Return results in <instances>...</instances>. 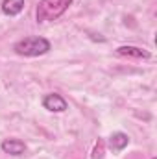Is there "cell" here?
<instances>
[{
    "label": "cell",
    "mask_w": 157,
    "mask_h": 159,
    "mask_svg": "<svg viewBox=\"0 0 157 159\" xmlns=\"http://www.w3.org/2000/svg\"><path fill=\"white\" fill-rule=\"evenodd\" d=\"M70 4H72V0H41L37 9H35L37 22L56 20L57 17H61L69 9Z\"/></svg>",
    "instance_id": "obj_1"
},
{
    "label": "cell",
    "mask_w": 157,
    "mask_h": 159,
    "mask_svg": "<svg viewBox=\"0 0 157 159\" xmlns=\"http://www.w3.org/2000/svg\"><path fill=\"white\" fill-rule=\"evenodd\" d=\"M13 50L19 56H26V57H35V56H43L50 50V41L44 37H26V39L15 43Z\"/></svg>",
    "instance_id": "obj_2"
},
{
    "label": "cell",
    "mask_w": 157,
    "mask_h": 159,
    "mask_svg": "<svg viewBox=\"0 0 157 159\" xmlns=\"http://www.w3.org/2000/svg\"><path fill=\"white\" fill-rule=\"evenodd\" d=\"M43 107L48 109V111H52V113H63V111L69 109V104H67V100L61 94L52 93V94H46L43 98Z\"/></svg>",
    "instance_id": "obj_3"
},
{
    "label": "cell",
    "mask_w": 157,
    "mask_h": 159,
    "mask_svg": "<svg viewBox=\"0 0 157 159\" xmlns=\"http://www.w3.org/2000/svg\"><path fill=\"white\" fill-rule=\"evenodd\" d=\"M0 148L4 154H9V156H22L26 152V144L20 139H6L2 141Z\"/></svg>",
    "instance_id": "obj_4"
},
{
    "label": "cell",
    "mask_w": 157,
    "mask_h": 159,
    "mask_svg": "<svg viewBox=\"0 0 157 159\" xmlns=\"http://www.w3.org/2000/svg\"><path fill=\"white\" fill-rule=\"evenodd\" d=\"M117 54L120 56H129V57H142V59H148L150 57V52L144 50V48H139V46H118Z\"/></svg>",
    "instance_id": "obj_5"
},
{
    "label": "cell",
    "mask_w": 157,
    "mask_h": 159,
    "mask_svg": "<svg viewBox=\"0 0 157 159\" xmlns=\"http://www.w3.org/2000/svg\"><path fill=\"white\" fill-rule=\"evenodd\" d=\"M24 9V0H4L2 2V11L9 17L19 15Z\"/></svg>",
    "instance_id": "obj_6"
},
{
    "label": "cell",
    "mask_w": 157,
    "mask_h": 159,
    "mask_svg": "<svg viewBox=\"0 0 157 159\" xmlns=\"http://www.w3.org/2000/svg\"><path fill=\"white\" fill-rule=\"evenodd\" d=\"M128 143H129V137H128L126 133H122V131L113 133L111 139H109V146H111L113 150H124V148L128 146Z\"/></svg>",
    "instance_id": "obj_7"
}]
</instances>
